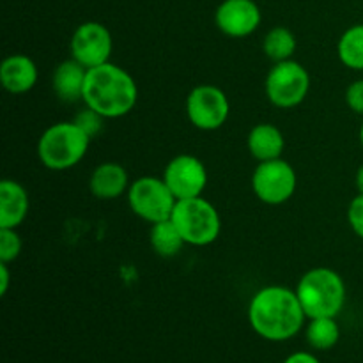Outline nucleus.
Instances as JSON below:
<instances>
[{"mask_svg":"<svg viewBox=\"0 0 363 363\" xmlns=\"http://www.w3.org/2000/svg\"><path fill=\"white\" fill-rule=\"evenodd\" d=\"M87 71V67L82 66L73 57L62 60L52 74V89L57 98L66 103L82 101Z\"/></svg>","mask_w":363,"mask_h":363,"instance_id":"dca6fc26","label":"nucleus"},{"mask_svg":"<svg viewBox=\"0 0 363 363\" xmlns=\"http://www.w3.org/2000/svg\"><path fill=\"white\" fill-rule=\"evenodd\" d=\"M360 144H362V147H363V123H362V126H360Z\"/></svg>","mask_w":363,"mask_h":363,"instance_id":"c85d7f7f","label":"nucleus"},{"mask_svg":"<svg viewBox=\"0 0 363 363\" xmlns=\"http://www.w3.org/2000/svg\"><path fill=\"white\" fill-rule=\"evenodd\" d=\"M130 174L121 163H99L89 177V190L99 201H113L130 190Z\"/></svg>","mask_w":363,"mask_h":363,"instance_id":"ddd939ff","label":"nucleus"},{"mask_svg":"<svg viewBox=\"0 0 363 363\" xmlns=\"http://www.w3.org/2000/svg\"><path fill=\"white\" fill-rule=\"evenodd\" d=\"M346 105L358 116H363V78L354 80L346 89Z\"/></svg>","mask_w":363,"mask_h":363,"instance_id":"393cba45","label":"nucleus"},{"mask_svg":"<svg viewBox=\"0 0 363 363\" xmlns=\"http://www.w3.org/2000/svg\"><path fill=\"white\" fill-rule=\"evenodd\" d=\"M162 177L177 201L201 197L208 184L206 165L194 155L174 156L167 163Z\"/></svg>","mask_w":363,"mask_h":363,"instance_id":"9b49d317","label":"nucleus"},{"mask_svg":"<svg viewBox=\"0 0 363 363\" xmlns=\"http://www.w3.org/2000/svg\"><path fill=\"white\" fill-rule=\"evenodd\" d=\"M149 245L156 255L170 259L176 257L186 243H184L176 223L172 222V218H169L152 223L151 230H149Z\"/></svg>","mask_w":363,"mask_h":363,"instance_id":"a211bd4d","label":"nucleus"},{"mask_svg":"<svg viewBox=\"0 0 363 363\" xmlns=\"http://www.w3.org/2000/svg\"><path fill=\"white\" fill-rule=\"evenodd\" d=\"M21 243L20 234L16 233V229H0V262H13L20 257Z\"/></svg>","mask_w":363,"mask_h":363,"instance_id":"4be33fe9","label":"nucleus"},{"mask_svg":"<svg viewBox=\"0 0 363 363\" xmlns=\"http://www.w3.org/2000/svg\"><path fill=\"white\" fill-rule=\"evenodd\" d=\"M305 339L312 350L328 351L335 347L340 340V326L337 318L308 319Z\"/></svg>","mask_w":363,"mask_h":363,"instance_id":"6ab92c4d","label":"nucleus"},{"mask_svg":"<svg viewBox=\"0 0 363 363\" xmlns=\"http://www.w3.org/2000/svg\"><path fill=\"white\" fill-rule=\"evenodd\" d=\"M69 52L74 60L87 69L110 62L113 39L108 28L99 21H85L78 25L69 41Z\"/></svg>","mask_w":363,"mask_h":363,"instance_id":"9d476101","label":"nucleus"},{"mask_svg":"<svg viewBox=\"0 0 363 363\" xmlns=\"http://www.w3.org/2000/svg\"><path fill=\"white\" fill-rule=\"evenodd\" d=\"M296 186V170L282 158L261 162L252 174V190L255 197L268 206H280L289 201Z\"/></svg>","mask_w":363,"mask_h":363,"instance_id":"6e6552de","label":"nucleus"},{"mask_svg":"<svg viewBox=\"0 0 363 363\" xmlns=\"http://www.w3.org/2000/svg\"><path fill=\"white\" fill-rule=\"evenodd\" d=\"M9 264L7 262H0V294L6 296L7 289H9Z\"/></svg>","mask_w":363,"mask_h":363,"instance_id":"bb28decb","label":"nucleus"},{"mask_svg":"<svg viewBox=\"0 0 363 363\" xmlns=\"http://www.w3.org/2000/svg\"><path fill=\"white\" fill-rule=\"evenodd\" d=\"M126 197L131 211L151 225L169 220L177 202L163 177L156 176H142L131 181Z\"/></svg>","mask_w":363,"mask_h":363,"instance_id":"0eeeda50","label":"nucleus"},{"mask_svg":"<svg viewBox=\"0 0 363 363\" xmlns=\"http://www.w3.org/2000/svg\"><path fill=\"white\" fill-rule=\"evenodd\" d=\"M73 121L74 124H78V126L89 135V137L94 138L96 135L103 130V121H105V117L99 116L98 112H94V110L89 108V106H85L84 110H80V112L77 113V117H74Z\"/></svg>","mask_w":363,"mask_h":363,"instance_id":"5701e85b","label":"nucleus"},{"mask_svg":"<svg viewBox=\"0 0 363 363\" xmlns=\"http://www.w3.org/2000/svg\"><path fill=\"white\" fill-rule=\"evenodd\" d=\"M138 87L135 78L112 62L87 71L82 101L105 119H119L135 108Z\"/></svg>","mask_w":363,"mask_h":363,"instance_id":"f03ea898","label":"nucleus"},{"mask_svg":"<svg viewBox=\"0 0 363 363\" xmlns=\"http://www.w3.org/2000/svg\"><path fill=\"white\" fill-rule=\"evenodd\" d=\"M30 208L28 194L14 179L0 183V229H18L25 222Z\"/></svg>","mask_w":363,"mask_h":363,"instance_id":"2eb2a0df","label":"nucleus"},{"mask_svg":"<svg viewBox=\"0 0 363 363\" xmlns=\"http://www.w3.org/2000/svg\"><path fill=\"white\" fill-rule=\"evenodd\" d=\"M38 66L23 53H13L0 64V84L9 94H25L38 84Z\"/></svg>","mask_w":363,"mask_h":363,"instance_id":"4468645a","label":"nucleus"},{"mask_svg":"<svg viewBox=\"0 0 363 363\" xmlns=\"http://www.w3.org/2000/svg\"><path fill=\"white\" fill-rule=\"evenodd\" d=\"M284 363H321L318 357H314L308 351H296V353L289 354V357L284 360Z\"/></svg>","mask_w":363,"mask_h":363,"instance_id":"a878e982","label":"nucleus"},{"mask_svg":"<svg viewBox=\"0 0 363 363\" xmlns=\"http://www.w3.org/2000/svg\"><path fill=\"white\" fill-rule=\"evenodd\" d=\"M92 138L74 121H60L43 131L38 140V158L48 170L64 172L85 158Z\"/></svg>","mask_w":363,"mask_h":363,"instance_id":"20e7f679","label":"nucleus"},{"mask_svg":"<svg viewBox=\"0 0 363 363\" xmlns=\"http://www.w3.org/2000/svg\"><path fill=\"white\" fill-rule=\"evenodd\" d=\"M266 98L277 108H294L301 105L311 91V74L303 64L284 60L273 64L264 82Z\"/></svg>","mask_w":363,"mask_h":363,"instance_id":"423d86ee","label":"nucleus"},{"mask_svg":"<svg viewBox=\"0 0 363 363\" xmlns=\"http://www.w3.org/2000/svg\"><path fill=\"white\" fill-rule=\"evenodd\" d=\"M262 14L255 0H223L215 13V23L229 38H248L259 28Z\"/></svg>","mask_w":363,"mask_h":363,"instance_id":"f8f14e48","label":"nucleus"},{"mask_svg":"<svg viewBox=\"0 0 363 363\" xmlns=\"http://www.w3.org/2000/svg\"><path fill=\"white\" fill-rule=\"evenodd\" d=\"M303 307L296 291L282 286L259 289L248 305V323L261 339L284 342L300 333L305 325Z\"/></svg>","mask_w":363,"mask_h":363,"instance_id":"f257e3e1","label":"nucleus"},{"mask_svg":"<svg viewBox=\"0 0 363 363\" xmlns=\"http://www.w3.org/2000/svg\"><path fill=\"white\" fill-rule=\"evenodd\" d=\"M298 300L307 319L337 318L346 305V284L335 269L318 266L298 280Z\"/></svg>","mask_w":363,"mask_h":363,"instance_id":"7ed1b4c3","label":"nucleus"},{"mask_svg":"<svg viewBox=\"0 0 363 363\" xmlns=\"http://www.w3.org/2000/svg\"><path fill=\"white\" fill-rule=\"evenodd\" d=\"M337 55L350 69L363 71V23H357L344 30L337 43Z\"/></svg>","mask_w":363,"mask_h":363,"instance_id":"412c9836","label":"nucleus"},{"mask_svg":"<svg viewBox=\"0 0 363 363\" xmlns=\"http://www.w3.org/2000/svg\"><path fill=\"white\" fill-rule=\"evenodd\" d=\"M188 121L201 131H216L227 123L230 103L225 92L216 85H197L186 96Z\"/></svg>","mask_w":363,"mask_h":363,"instance_id":"1a4fd4ad","label":"nucleus"},{"mask_svg":"<svg viewBox=\"0 0 363 363\" xmlns=\"http://www.w3.org/2000/svg\"><path fill=\"white\" fill-rule=\"evenodd\" d=\"M354 184H357L358 194L363 195V163L360 167H358L357 174H354Z\"/></svg>","mask_w":363,"mask_h":363,"instance_id":"cd10ccee","label":"nucleus"},{"mask_svg":"<svg viewBox=\"0 0 363 363\" xmlns=\"http://www.w3.org/2000/svg\"><path fill=\"white\" fill-rule=\"evenodd\" d=\"M296 35L286 27L272 28L262 39V52L269 60H273V64L291 60L296 53Z\"/></svg>","mask_w":363,"mask_h":363,"instance_id":"aec40b11","label":"nucleus"},{"mask_svg":"<svg viewBox=\"0 0 363 363\" xmlns=\"http://www.w3.org/2000/svg\"><path fill=\"white\" fill-rule=\"evenodd\" d=\"M248 152L254 160L269 162V160L282 158V152L286 149V138L284 133L269 123H261L250 130L247 137Z\"/></svg>","mask_w":363,"mask_h":363,"instance_id":"f3484780","label":"nucleus"},{"mask_svg":"<svg viewBox=\"0 0 363 363\" xmlns=\"http://www.w3.org/2000/svg\"><path fill=\"white\" fill-rule=\"evenodd\" d=\"M170 218L179 229L184 243L191 247H208L215 243L222 230L218 211L202 197L177 201Z\"/></svg>","mask_w":363,"mask_h":363,"instance_id":"39448f33","label":"nucleus"},{"mask_svg":"<svg viewBox=\"0 0 363 363\" xmlns=\"http://www.w3.org/2000/svg\"><path fill=\"white\" fill-rule=\"evenodd\" d=\"M347 223L351 230L363 240V195L358 194L347 206Z\"/></svg>","mask_w":363,"mask_h":363,"instance_id":"b1692460","label":"nucleus"}]
</instances>
